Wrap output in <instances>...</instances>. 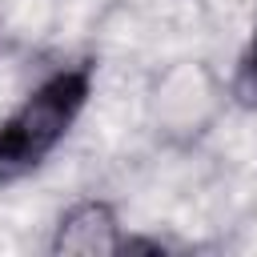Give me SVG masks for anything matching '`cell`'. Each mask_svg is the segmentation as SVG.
<instances>
[{"label":"cell","instance_id":"7a4b0ae2","mask_svg":"<svg viewBox=\"0 0 257 257\" xmlns=\"http://www.w3.org/2000/svg\"><path fill=\"white\" fill-rule=\"evenodd\" d=\"M52 257H108L120 253V225L108 201H76L52 233Z\"/></svg>","mask_w":257,"mask_h":257},{"label":"cell","instance_id":"6da1fadb","mask_svg":"<svg viewBox=\"0 0 257 257\" xmlns=\"http://www.w3.org/2000/svg\"><path fill=\"white\" fill-rule=\"evenodd\" d=\"M92 96V68H60L48 80H40L4 120H0V185L24 181L36 173L56 145L72 133L76 116L84 112Z\"/></svg>","mask_w":257,"mask_h":257},{"label":"cell","instance_id":"3957f363","mask_svg":"<svg viewBox=\"0 0 257 257\" xmlns=\"http://www.w3.org/2000/svg\"><path fill=\"white\" fill-rule=\"evenodd\" d=\"M233 96H237V104L257 108V24H253L249 44H245V48H241V56H237V72H233Z\"/></svg>","mask_w":257,"mask_h":257}]
</instances>
